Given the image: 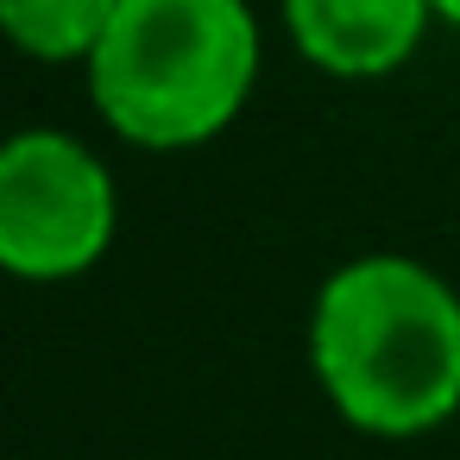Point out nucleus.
<instances>
[{
	"mask_svg": "<svg viewBox=\"0 0 460 460\" xmlns=\"http://www.w3.org/2000/svg\"><path fill=\"white\" fill-rule=\"evenodd\" d=\"M309 359L359 435H429L460 410V296L403 252H366L315 290Z\"/></svg>",
	"mask_w": 460,
	"mask_h": 460,
	"instance_id": "obj_1",
	"label": "nucleus"
},
{
	"mask_svg": "<svg viewBox=\"0 0 460 460\" xmlns=\"http://www.w3.org/2000/svg\"><path fill=\"white\" fill-rule=\"evenodd\" d=\"M259 58L246 0H127L83 70L95 114L127 146L190 152L240 120Z\"/></svg>",
	"mask_w": 460,
	"mask_h": 460,
	"instance_id": "obj_2",
	"label": "nucleus"
},
{
	"mask_svg": "<svg viewBox=\"0 0 460 460\" xmlns=\"http://www.w3.org/2000/svg\"><path fill=\"white\" fill-rule=\"evenodd\" d=\"M435 20H441V26H454V32H460V0H435Z\"/></svg>",
	"mask_w": 460,
	"mask_h": 460,
	"instance_id": "obj_6",
	"label": "nucleus"
},
{
	"mask_svg": "<svg viewBox=\"0 0 460 460\" xmlns=\"http://www.w3.org/2000/svg\"><path fill=\"white\" fill-rule=\"evenodd\" d=\"M290 45L341 83L391 76L435 26V0H278Z\"/></svg>",
	"mask_w": 460,
	"mask_h": 460,
	"instance_id": "obj_4",
	"label": "nucleus"
},
{
	"mask_svg": "<svg viewBox=\"0 0 460 460\" xmlns=\"http://www.w3.org/2000/svg\"><path fill=\"white\" fill-rule=\"evenodd\" d=\"M120 227L108 164L51 127H26L0 152V265L26 284H64L102 265Z\"/></svg>",
	"mask_w": 460,
	"mask_h": 460,
	"instance_id": "obj_3",
	"label": "nucleus"
},
{
	"mask_svg": "<svg viewBox=\"0 0 460 460\" xmlns=\"http://www.w3.org/2000/svg\"><path fill=\"white\" fill-rule=\"evenodd\" d=\"M127 0H0V26L32 64H89Z\"/></svg>",
	"mask_w": 460,
	"mask_h": 460,
	"instance_id": "obj_5",
	"label": "nucleus"
}]
</instances>
